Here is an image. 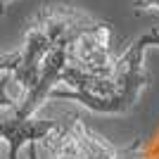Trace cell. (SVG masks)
I'll list each match as a JSON object with an SVG mask.
<instances>
[{
	"instance_id": "1",
	"label": "cell",
	"mask_w": 159,
	"mask_h": 159,
	"mask_svg": "<svg viewBox=\"0 0 159 159\" xmlns=\"http://www.w3.org/2000/svg\"><path fill=\"white\" fill-rule=\"evenodd\" d=\"M88 14L76 10L71 5H45L43 10L36 12L26 29V38H24V48H21V60L17 69L12 71V83L21 86L24 90H31L38 83L40 64L52 45L64 36L71 26H76L79 21H83Z\"/></svg>"
},
{
	"instance_id": "4",
	"label": "cell",
	"mask_w": 159,
	"mask_h": 159,
	"mask_svg": "<svg viewBox=\"0 0 159 159\" xmlns=\"http://www.w3.org/2000/svg\"><path fill=\"white\" fill-rule=\"evenodd\" d=\"M10 2V0H0V14H5V5Z\"/></svg>"
},
{
	"instance_id": "2",
	"label": "cell",
	"mask_w": 159,
	"mask_h": 159,
	"mask_svg": "<svg viewBox=\"0 0 159 159\" xmlns=\"http://www.w3.org/2000/svg\"><path fill=\"white\" fill-rule=\"evenodd\" d=\"M21 60V52L17 50V52H7V55H0V71H10L12 74L14 69H17V64H19Z\"/></svg>"
},
{
	"instance_id": "3",
	"label": "cell",
	"mask_w": 159,
	"mask_h": 159,
	"mask_svg": "<svg viewBox=\"0 0 159 159\" xmlns=\"http://www.w3.org/2000/svg\"><path fill=\"white\" fill-rule=\"evenodd\" d=\"M133 7L135 10H152V7H157L159 10V0H135Z\"/></svg>"
}]
</instances>
